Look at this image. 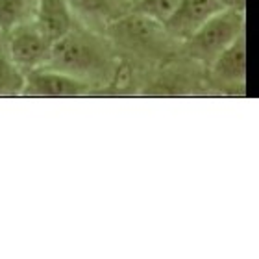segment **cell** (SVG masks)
I'll return each instance as SVG.
<instances>
[{
  "mask_svg": "<svg viewBox=\"0 0 259 259\" xmlns=\"http://www.w3.org/2000/svg\"><path fill=\"white\" fill-rule=\"evenodd\" d=\"M109 61L108 50L97 37L70 30L52 43L49 61L43 67H50L89 83V80H98L109 72Z\"/></svg>",
  "mask_w": 259,
  "mask_h": 259,
  "instance_id": "obj_1",
  "label": "cell"
},
{
  "mask_svg": "<svg viewBox=\"0 0 259 259\" xmlns=\"http://www.w3.org/2000/svg\"><path fill=\"white\" fill-rule=\"evenodd\" d=\"M241 33H244V11L222 8L185 41L193 58L213 63Z\"/></svg>",
  "mask_w": 259,
  "mask_h": 259,
  "instance_id": "obj_2",
  "label": "cell"
},
{
  "mask_svg": "<svg viewBox=\"0 0 259 259\" xmlns=\"http://www.w3.org/2000/svg\"><path fill=\"white\" fill-rule=\"evenodd\" d=\"M52 43L35 26L33 19L8 32V58L26 74L49 61Z\"/></svg>",
  "mask_w": 259,
  "mask_h": 259,
  "instance_id": "obj_3",
  "label": "cell"
},
{
  "mask_svg": "<svg viewBox=\"0 0 259 259\" xmlns=\"http://www.w3.org/2000/svg\"><path fill=\"white\" fill-rule=\"evenodd\" d=\"M87 89H89V83L80 78L65 74L50 67H39V69L28 70L24 74L22 93L33 95V97L70 98L85 95Z\"/></svg>",
  "mask_w": 259,
  "mask_h": 259,
  "instance_id": "obj_4",
  "label": "cell"
},
{
  "mask_svg": "<svg viewBox=\"0 0 259 259\" xmlns=\"http://www.w3.org/2000/svg\"><path fill=\"white\" fill-rule=\"evenodd\" d=\"M222 10L221 0H180L178 8L163 26L176 37L187 39L211 15Z\"/></svg>",
  "mask_w": 259,
  "mask_h": 259,
  "instance_id": "obj_5",
  "label": "cell"
},
{
  "mask_svg": "<svg viewBox=\"0 0 259 259\" xmlns=\"http://www.w3.org/2000/svg\"><path fill=\"white\" fill-rule=\"evenodd\" d=\"M33 22L50 43L72 30V10L65 0H37Z\"/></svg>",
  "mask_w": 259,
  "mask_h": 259,
  "instance_id": "obj_6",
  "label": "cell"
},
{
  "mask_svg": "<svg viewBox=\"0 0 259 259\" xmlns=\"http://www.w3.org/2000/svg\"><path fill=\"white\" fill-rule=\"evenodd\" d=\"M213 69L217 76L226 81H244L246 78V39L241 33L215 61Z\"/></svg>",
  "mask_w": 259,
  "mask_h": 259,
  "instance_id": "obj_7",
  "label": "cell"
},
{
  "mask_svg": "<svg viewBox=\"0 0 259 259\" xmlns=\"http://www.w3.org/2000/svg\"><path fill=\"white\" fill-rule=\"evenodd\" d=\"M37 0H0V32L8 33L22 22L33 19Z\"/></svg>",
  "mask_w": 259,
  "mask_h": 259,
  "instance_id": "obj_8",
  "label": "cell"
},
{
  "mask_svg": "<svg viewBox=\"0 0 259 259\" xmlns=\"http://www.w3.org/2000/svg\"><path fill=\"white\" fill-rule=\"evenodd\" d=\"M178 4L180 0H137L134 13L146 17V19H150V21L163 26L172 17Z\"/></svg>",
  "mask_w": 259,
  "mask_h": 259,
  "instance_id": "obj_9",
  "label": "cell"
},
{
  "mask_svg": "<svg viewBox=\"0 0 259 259\" xmlns=\"http://www.w3.org/2000/svg\"><path fill=\"white\" fill-rule=\"evenodd\" d=\"M24 87V72L0 52V97L19 95Z\"/></svg>",
  "mask_w": 259,
  "mask_h": 259,
  "instance_id": "obj_10",
  "label": "cell"
},
{
  "mask_svg": "<svg viewBox=\"0 0 259 259\" xmlns=\"http://www.w3.org/2000/svg\"><path fill=\"white\" fill-rule=\"evenodd\" d=\"M72 11H78L81 15L100 17L108 13L109 4L108 0H65Z\"/></svg>",
  "mask_w": 259,
  "mask_h": 259,
  "instance_id": "obj_11",
  "label": "cell"
},
{
  "mask_svg": "<svg viewBox=\"0 0 259 259\" xmlns=\"http://www.w3.org/2000/svg\"><path fill=\"white\" fill-rule=\"evenodd\" d=\"M221 4H222V8H232V10L244 11L246 0H221Z\"/></svg>",
  "mask_w": 259,
  "mask_h": 259,
  "instance_id": "obj_12",
  "label": "cell"
},
{
  "mask_svg": "<svg viewBox=\"0 0 259 259\" xmlns=\"http://www.w3.org/2000/svg\"><path fill=\"white\" fill-rule=\"evenodd\" d=\"M2 49H4V33L0 32V52H2Z\"/></svg>",
  "mask_w": 259,
  "mask_h": 259,
  "instance_id": "obj_13",
  "label": "cell"
}]
</instances>
